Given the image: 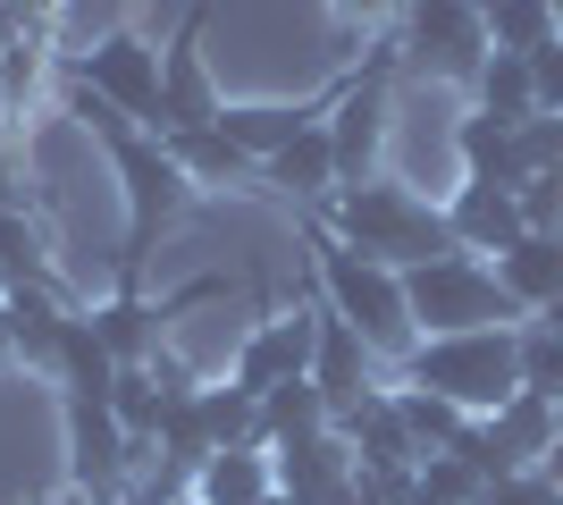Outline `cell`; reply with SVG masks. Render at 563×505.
<instances>
[{
	"label": "cell",
	"instance_id": "cell-16",
	"mask_svg": "<svg viewBox=\"0 0 563 505\" xmlns=\"http://www.w3.org/2000/svg\"><path fill=\"white\" fill-rule=\"evenodd\" d=\"M194 497L202 505H269L278 497V463H269V447H219L194 472Z\"/></svg>",
	"mask_w": 563,
	"mask_h": 505
},
{
	"label": "cell",
	"instance_id": "cell-32",
	"mask_svg": "<svg viewBox=\"0 0 563 505\" xmlns=\"http://www.w3.org/2000/svg\"><path fill=\"white\" fill-rule=\"evenodd\" d=\"M555 18H563V0H555Z\"/></svg>",
	"mask_w": 563,
	"mask_h": 505
},
{
	"label": "cell",
	"instance_id": "cell-31",
	"mask_svg": "<svg viewBox=\"0 0 563 505\" xmlns=\"http://www.w3.org/2000/svg\"><path fill=\"white\" fill-rule=\"evenodd\" d=\"M177 505H202V497H177Z\"/></svg>",
	"mask_w": 563,
	"mask_h": 505
},
{
	"label": "cell",
	"instance_id": "cell-7",
	"mask_svg": "<svg viewBox=\"0 0 563 505\" xmlns=\"http://www.w3.org/2000/svg\"><path fill=\"white\" fill-rule=\"evenodd\" d=\"M202 295H219V287H186V295H168V304H152V295H143V278H118L110 304H93L85 320L101 329V345H110L118 362H152V354H161V329L186 312V304H202Z\"/></svg>",
	"mask_w": 563,
	"mask_h": 505
},
{
	"label": "cell",
	"instance_id": "cell-11",
	"mask_svg": "<svg viewBox=\"0 0 563 505\" xmlns=\"http://www.w3.org/2000/svg\"><path fill=\"white\" fill-rule=\"evenodd\" d=\"M378 110H387V68H362L345 94H336V127H329V144H336V177H345V186H362V177H371Z\"/></svg>",
	"mask_w": 563,
	"mask_h": 505
},
{
	"label": "cell",
	"instance_id": "cell-6",
	"mask_svg": "<svg viewBox=\"0 0 563 505\" xmlns=\"http://www.w3.org/2000/svg\"><path fill=\"white\" fill-rule=\"evenodd\" d=\"M404 51H412V68H438L446 85H471L488 68L479 0H404Z\"/></svg>",
	"mask_w": 563,
	"mask_h": 505
},
{
	"label": "cell",
	"instance_id": "cell-5",
	"mask_svg": "<svg viewBox=\"0 0 563 505\" xmlns=\"http://www.w3.org/2000/svg\"><path fill=\"white\" fill-rule=\"evenodd\" d=\"M68 76H85L110 110H126L135 127L161 135V51L143 43L135 25H110V34H93V43H76L68 51Z\"/></svg>",
	"mask_w": 563,
	"mask_h": 505
},
{
	"label": "cell",
	"instance_id": "cell-12",
	"mask_svg": "<svg viewBox=\"0 0 563 505\" xmlns=\"http://www.w3.org/2000/svg\"><path fill=\"white\" fill-rule=\"evenodd\" d=\"M336 430V405L320 396V380H278L269 396H261V447L278 455V447H311V438H329Z\"/></svg>",
	"mask_w": 563,
	"mask_h": 505
},
{
	"label": "cell",
	"instance_id": "cell-28",
	"mask_svg": "<svg viewBox=\"0 0 563 505\" xmlns=\"http://www.w3.org/2000/svg\"><path fill=\"white\" fill-rule=\"evenodd\" d=\"M34 505H93L85 488H59V497H34Z\"/></svg>",
	"mask_w": 563,
	"mask_h": 505
},
{
	"label": "cell",
	"instance_id": "cell-21",
	"mask_svg": "<svg viewBox=\"0 0 563 505\" xmlns=\"http://www.w3.org/2000/svg\"><path fill=\"white\" fill-rule=\"evenodd\" d=\"M161 144L177 152V168H186L194 186H228V177H244V168H253L244 152L228 144V127H219V119H211V127H168Z\"/></svg>",
	"mask_w": 563,
	"mask_h": 505
},
{
	"label": "cell",
	"instance_id": "cell-10",
	"mask_svg": "<svg viewBox=\"0 0 563 505\" xmlns=\"http://www.w3.org/2000/svg\"><path fill=\"white\" fill-rule=\"evenodd\" d=\"M371 345H362V337L345 329V320L329 312V304H320V337H311V380H320V396H329L336 405V421H345L353 405H362V396H378L371 387Z\"/></svg>",
	"mask_w": 563,
	"mask_h": 505
},
{
	"label": "cell",
	"instance_id": "cell-18",
	"mask_svg": "<svg viewBox=\"0 0 563 505\" xmlns=\"http://www.w3.org/2000/svg\"><path fill=\"white\" fill-rule=\"evenodd\" d=\"M454 161H463V177L521 186V127H514V119H496V110H471V119L454 127Z\"/></svg>",
	"mask_w": 563,
	"mask_h": 505
},
{
	"label": "cell",
	"instance_id": "cell-19",
	"mask_svg": "<svg viewBox=\"0 0 563 505\" xmlns=\"http://www.w3.org/2000/svg\"><path fill=\"white\" fill-rule=\"evenodd\" d=\"M68 320L76 312H59L51 287H9V345H18V362H34L51 380H59V337H68Z\"/></svg>",
	"mask_w": 563,
	"mask_h": 505
},
{
	"label": "cell",
	"instance_id": "cell-3",
	"mask_svg": "<svg viewBox=\"0 0 563 505\" xmlns=\"http://www.w3.org/2000/svg\"><path fill=\"white\" fill-rule=\"evenodd\" d=\"M404 380L463 405L471 421H488L496 405L521 396V320L514 329H454V337H421L404 354Z\"/></svg>",
	"mask_w": 563,
	"mask_h": 505
},
{
	"label": "cell",
	"instance_id": "cell-13",
	"mask_svg": "<svg viewBox=\"0 0 563 505\" xmlns=\"http://www.w3.org/2000/svg\"><path fill=\"white\" fill-rule=\"evenodd\" d=\"M194 34H202V18H186V34L161 51V135L168 127H211L219 119L211 76H202V59H194Z\"/></svg>",
	"mask_w": 563,
	"mask_h": 505
},
{
	"label": "cell",
	"instance_id": "cell-26",
	"mask_svg": "<svg viewBox=\"0 0 563 505\" xmlns=\"http://www.w3.org/2000/svg\"><path fill=\"white\" fill-rule=\"evenodd\" d=\"M514 194H521V219H530V228H563V168H530Z\"/></svg>",
	"mask_w": 563,
	"mask_h": 505
},
{
	"label": "cell",
	"instance_id": "cell-9",
	"mask_svg": "<svg viewBox=\"0 0 563 505\" xmlns=\"http://www.w3.org/2000/svg\"><path fill=\"white\" fill-rule=\"evenodd\" d=\"M311 337H320V312H278V320H261V329L235 345L228 380L253 387V396H269L278 380H303V371H311Z\"/></svg>",
	"mask_w": 563,
	"mask_h": 505
},
{
	"label": "cell",
	"instance_id": "cell-20",
	"mask_svg": "<svg viewBox=\"0 0 563 505\" xmlns=\"http://www.w3.org/2000/svg\"><path fill=\"white\" fill-rule=\"evenodd\" d=\"M479 18H488V51H521V59L563 34L555 0H479Z\"/></svg>",
	"mask_w": 563,
	"mask_h": 505
},
{
	"label": "cell",
	"instance_id": "cell-30",
	"mask_svg": "<svg viewBox=\"0 0 563 505\" xmlns=\"http://www.w3.org/2000/svg\"><path fill=\"white\" fill-rule=\"evenodd\" d=\"M547 320H555V329H563V304H547Z\"/></svg>",
	"mask_w": 563,
	"mask_h": 505
},
{
	"label": "cell",
	"instance_id": "cell-25",
	"mask_svg": "<svg viewBox=\"0 0 563 505\" xmlns=\"http://www.w3.org/2000/svg\"><path fill=\"white\" fill-rule=\"evenodd\" d=\"M521 387H539L563 405V329L555 320H521Z\"/></svg>",
	"mask_w": 563,
	"mask_h": 505
},
{
	"label": "cell",
	"instance_id": "cell-4",
	"mask_svg": "<svg viewBox=\"0 0 563 505\" xmlns=\"http://www.w3.org/2000/svg\"><path fill=\"white\" fill-rule=\"evenodd\" d=\"M404 304H412V329H421V337L514 329V320H530L514 304V287L496 278V262H479V253H438V262L404 270Z\"/></svg>",
	"mask_w": 563,
	"mask_h": 505
},
{
	"label": "cell",
	"instance_id": "cell-33",
	"mask_svg": "<svg viewBox=\"0 0 563 505\" xmlns=\"http://www.w3.org/2000/svg\"><path fill=\"white\" fill-rule=\"evenodd\" d=\"M269 505H286V497H269Z\"/></svg>",
	"mask_w": 563,
	"mask_h": 505
},
{
	"label": "cell",
	"instance_id": "cell-27",
	"mask_svg": "<svg viewBox=\"0 0 563 505\" xmlns=\"http://www.w3.org/2000/svg\"><path fill=\"white\" fill-rule=\"evenodd\" d=\"M336 9H345V18H387L396 0H336Z\"/></svg>",
	"mask_w": 563,
	"mask_h": 505
},
{
	"label": "cell",
	"instance_id": "cell-29",
	"mask_svg": "<svg viewBox=\"0 0 563 505\" xmlns=\"http://www.w3.org/2000/svg\"><path fill=\"white\" fill-rule=\"evenodd\" d=\"M18 354V345H9V295H0V362Z\"/></svg>",
	"mask_w": 563,
	"mask_h": 505
},
{
	"label": "cell",
	"instance_id": "cell-14",
	"mask_svg": "<svg viewBox=\"0 0 563 505\" xmlns=\"http://www.w3.org/2000/svg\"><path fill=\"white\" fill-rule=\"evenodd\" d=\"M320 119V101H235V110H219V127H228V144L244 152V161H278L303 127Z\"/></svg>",
	"mask_w": 563,
	"mask_h": 505
},
{
	"label": "cell",
	"instance_id": "cell-8",
	"mask_svg": "<svg viewBox=\"0 0 563 505\" xmlns=\"http://www.w3.org/2000/svg\"><path fill=\"white\" fill-rule=\"evenodd\" d=\"M446 228H454V253H479V262H496V253H514V244L530 237L521 194L496 186V177H463V186L446 194Z\"/></svg>",
	"mask_w": 563,
	"mask_h": 505
},
{
	"label": "cell",
	"instance_id": "cell-17",
	"mask_svg": "<svg viewBox=\"0 0 563 505\" xmlns=\"http://www.w3.org/2000/svg\"><path fill=\"white\" fill-rule=\"evenodd\" d=\"M261 177L278 194H295V202H329L345 177H336V144H329V119H311L295 144L278 152V161H261Z\"/></svg>",
	"mask_w": 563,
	"mask_h": 505
},
{
	"label": "cell",
	"instance_id": "cell-24",
	"mask_svg": "<svg viewBox=\"0 0 563 505\" xmlns=\"http://www.w3.org/2000/svg\"><path fill=\"white\" fill-rule=\"evenodd\" d=\"M9 287H51V270H43V237H34V219L0 202V295H9Z\"/></svg>",
	"mask_w": 563,
	"mask_h": 505
},
{
	"label": "cell",
	"instance_id": "cell-15",
	"mask_svg": "<svg viewBox=\"0 0 563 505\" xmlns=\"http://www.w3.org/2000/svg\"><path fill=\"white\" fill-rule=\"evenodd\" d=\"M496 278L514 287L521 312H547V304H563V228H530L514 253H496Z\"/></svg>",
	"mask_w": 563,
	"mask_h": 505
},
{
	"label": "cell",
	"instance_id": "cell-22",
	"mask_svg": "<svg viewBox=\"0 0 563 505\" xmlns=\"http://www.w3.org/2000/svg\"><path fill=\"white\" fill-rule=\"evenodd\" d=\"M471 94H479V110H496V119H539V76H530V59L521 51H488V68L471 76Z\"/></svg>",
	"mask_w": 563,
	"mask_h": 505
},
{
	"label": "cell",
	"instance_id": "cell-23",
	"mask_svg": "<svg viewBox=\"0 0 563 505\" xmlns=\"http://www.w3.org/2000/svg\"><path fill=\"white\" fill-rule=\"evenodd\" d=\"M396 413H404V430H412V447H421V455H438V447H454V438L471 430L463 405H446V396H429V387H412V380L396 387Z\"/></svg>",
	"mask_w": 563,
	"mask_h": 505
},
{
	"label": "cell",
	"instance_id": "cell-1",
	"mask_svg": "<svg viewBox=\"0 0 563 505\" xmlns=\"http://www.w3.org/2000/svg\"><path fill=\"white\" fill-rule=\"evenodd\" d=\"M329 237H345L353 253H371L387 270H421L438 253H454V228H446V202H421L412 186L396 177H362V186H336L329 194Z\"/></svg>",
	"mask_w": 563,
	"mask_h": 505
},
{
	"label": "cell",
	"instance_id": "cell-2",
	"mask_svg": "<svg viewBox=\"0 0 563 505\" xmlns=\"http://www.w3.org/2000/svg\"><path fill=\"white\" fill-rule=\"evenodd\" d=\"M303 237H311V278H320V304H329V312L345 320V329L362 337L378 362H404L412 345H421L412 304H404V270L371 262V253H353V244L329 237V228H303Z\"/></svg>",
	"mask_w": 563,
	"mask_h": 505
}]
</instances>
